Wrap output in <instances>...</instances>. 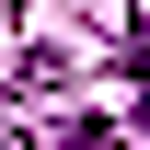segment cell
Returning <instances> with one entry per match:
<instances>
[{
	"instance_id": "obj_1",
	"label": "cell",
	"mask_w": 150,
	"mask_h": 150,
	"mask_svg": "<svg viewBox=\"0 0 150 150\" xmlns=\"http://www.w3.org/2000/svg\"><path fill=\"white\" fill-rule=\"evenodd\" d=\"M58 150H127V139H115V127H69Z\"/></svg>"
}]
</instances>
